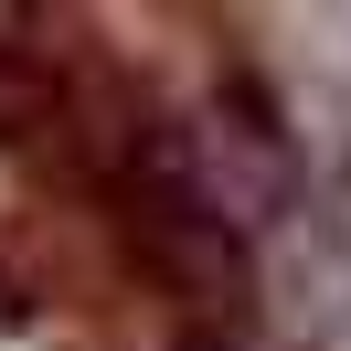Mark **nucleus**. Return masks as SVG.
<instances>
[{"mask_svg":"<svg viewBox=\"0 0 351 351\" xmlns=\"http://www.w3.org/2000/svg\"><path fill=\"white\" fill-rule=\"evenodd\" d=\"M22 96H32V86H22V75H11V64H0V117H11V107H22Z\"/></svg>","mask_w":351,"mask_h":351,"instance_id":"f257e3e1","label":"nucleus"}]
</instances>
